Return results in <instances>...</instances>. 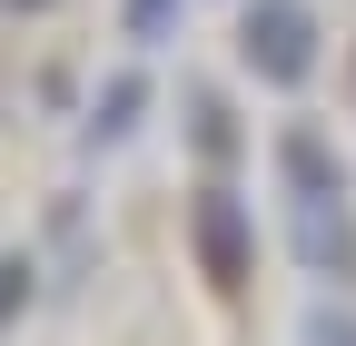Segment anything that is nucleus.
<instances>
[{
	"instance_id": "obj_1",
	"label": "nucleus",
	"mask_w": 356,
	"mask_h": 346,
	"mask_svg": "<svg viewBox=\"0 0 356 346\" xmlns=\"http://www.w3.org/2000/svg\"><path fill=\"white\" fill-rule=\"evenodd\" d=\"M277 179H287V247L317 277H356V208H346V179H337L317 129L277 139Z\"/></svg>"
},
{
	"instance_id": "obj_2",
	"label": "nucleus",
	"mask_w": 356,
	"mask_h": 346,
	"mask_svg": "<svg viewBox=\"0 0 356 346\" xmlns=\"http://www.w3.org/2000/svg\"><path fill=\"white\" fill-rule=\"evenodd\" d=\"M238 50H248V69H257V79H307V60H317V20H307L297 0H257Z\"/></svg>"
},
{
	"instance_id": "obj_3",
	"label": "nucleus",
	"mask_w": 356,
	"mask_h": 346,
	"mask_svg": "<svg viewBox=\"0 0 356 346\" xmlns=\"http://www.w3.org/2000/svg\"><path fill=\"white\" fill-rule=\"evenodd\" d=\"M188 228H198V257H208V277H218V287H238V277H248V208H238L228 188H198Z\"/></svg>"
},
{
	"instance_id": "obj_4",
	"label": "nucleus",
	"mask_w": 356,
	"mask_h": 346,
	"mask_svg": "<svg viewBox=\"0 0 356 346\" xmlns=\"http://www.w3.org/2000/svg\"><path fill=\"white\" fill-rule=\"evenodd\" d=\"M129 109H139V79H109V99H99V119H89V139H119Z\"/></svg>"
},
{
	"instance_id": "obj_5",
	"label": "nucleus",
	"mask_w": 356,
	"mask_h": 346,
	"mask_svg": "<svg viewBox=\"0 0 356 346\" xmlns=\"http://www.w3.org/2000/svg\"><path fill=\"white\" fill-rule=\"evenodd\" d=\"M307 346H356V317H337V307H307V327H297Z\"/></svg>"
},
{
	"instance_id": "obj_6",
	"label": "nucleus",
	"mask_w": 356,
	"mask_h": 346,
	"mask_svg": "<svg viewBox=\"0 0 356 346\" xmlns=\"http://www.w3.org/2000/svg\"><path fill=\"white\" fill-rule=\"evenodd\" d=\"M30 307V257H0V327Z\"/></svg>"
},
{
	"instance_id": "obj_7",
	"label": "nucleus",
	"mask_w": 356,
	"mask_h": 346,
	"mask_svg": "<svg viewBox=\"0 0 356 346\" xmlns=\"http://www.w3.org/2000/svg\"><path fill=\"white\" fill-rule=\"evenodd\" d=\"M168 10H178V0H129V40H159V30H168Z\"/></svg>"
}]
</instances>
